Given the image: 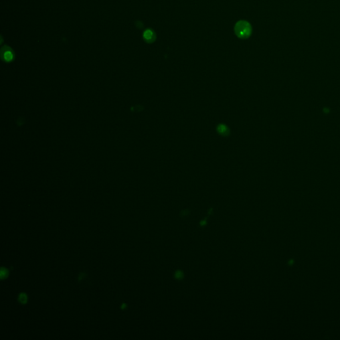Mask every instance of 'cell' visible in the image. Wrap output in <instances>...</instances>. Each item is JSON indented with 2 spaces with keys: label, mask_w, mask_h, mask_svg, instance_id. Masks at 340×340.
I'll return each mask as SVG.
<instances>
[{
  "label": "cell",
  "mask_w": 340,
  "mask_h": 340,
  "mask_svg": "<svg viewBox=\"0 0 340 340\" xmlns=\"http://www.w3.org/2000/svg\"><path fill=\"white\" fill-rule=\"evenodd\" d=\"M19 301L21 304H26L27 301V296L24 293H21L19 296Z\"/></svg>",
  "instance_id": "3957f363"
},
{
  "label": "cell",
  "mask_w": 340,
  "mask_h": 340,
  "mask_svg": "<svg viewBox=\"0 0 340 340\" xmlns=\"http://www.w3.org/2000/svg\"><path fill=\"white\" fill-rule=\"evenodd\" d=\"M205 223H206V222H205V221H203V222H201V225H204V224H205Z\"/></svg>",
  "instance_id": "ba28073f"
},
{
  "label": "cell",
  "mask_w": 340,
  "mask_h": 340,
  "mask_svg": "<svg viewBox=\"0 0 340 340\" xmlns=\"http://www.w3.org/2000/svg\"><path fill=\"white\" fill-rule=\"evenodd\" d=\"M12 57H13V55H12V54H11L10 52L5 53V58L6 60H10L12 59Z\"/></svg>",
  "instance_id": "8992f818"
},
{
  "label": "cell",
  "mask_w": 340,
  "mask_h": 340,
  "mask_svg": "<svg viewBox=\"0 0 340 340\" xmlns=\"http://www.w3.org/2000/svg\"><path fill=\"white\" fill-rule=\"evenodd\" d=\"M175 277L178 280H181L184 278V273L181 270H178L175 273Z\"/></svg>",
  "instance_id": "5b68a950"
},
{
  "label": "cell",
  "mask_w": 340,
  "mask_h": 340,
  "mask_svg": "<svg viewBox=\"0 0 340 340\" xmlns=\"http://www.w3.org/2000/svg\"><path fill=\"white\" fill-rule=\"evenodd\" d=\"M144 39H146V41H147V42H150V43L153 42V41L155 40V38H156L154 33H153V32L150 29H147L145 32H144Z\"/></svg>",
  "instance_id": "7a4b0ae2"
},
{
  "label": "cell",
  "mask_w": 340,
  "mask_h": 340,
  "mask_svg": "<svg viewBox=\"0 0 340 340\" xmlns=\"http://www.w3.org/2000/svg\"><path fill=\"white\" fill-rule=\"evenodd\" d=\"M235 33L240 39H247L252 33L251 25L246 21H239L235 24Z\"/></svg>",
  "instance_id": "6da1fadb"
},
{
  "label": "cell",
  "mask_w": 340,
  "mask_h": 340,
  "mask_svg": "<svg viewBox=\"0 0 340 340\" xmlns=\"http://www.w3.org/2000/svg\"><path fill=\"white\" fill-rule=\"evenodd\" d=\"M126 304H123V305H122V309H124V308H126Z\"/></svg>",
  "instance_id": "52a82bcc"
},
{
  "label": "cell",
  "mask_w": 340,
  "mask_h": 340,
  "mask_svg": "<svg viewBox=\"0 0 340 340\" xmlns=\"http://www.w3.org/2000/svg\"><path fill=\"white\" fill-rule=\"evenodd\" d=\"M8 274H9V272L7 270V269L5 268H1V272H0V276H1V278L2 279H4L8 277Z\"/></svg>",
  "instance_id": "277c9868"
}]
</instances>
